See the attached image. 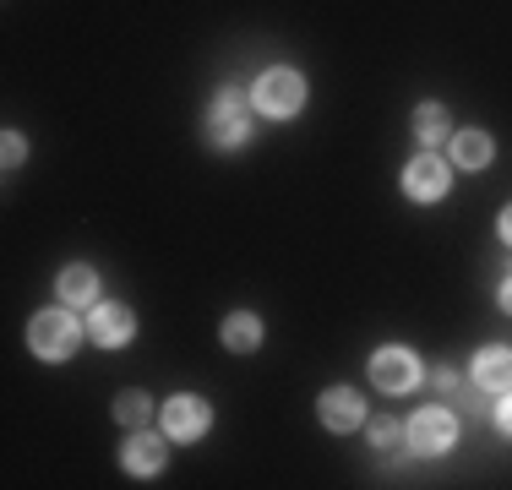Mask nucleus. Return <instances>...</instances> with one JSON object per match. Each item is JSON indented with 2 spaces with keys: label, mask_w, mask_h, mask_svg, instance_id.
Segmentation results:
<instances>
[{
  "label": "nucleus",
  "mask_w": 512,
  "mask_h": 490,
  "mask_svg": "<svg viewBox=\"0 0 512 490\" xmlns=\"http://www.w3.org/2000/svg\"><path fill=\"white\" fill-rule=\"evenodd\" d=\"M207 142L213 147L251 142V93L240 88V82H229V88L213 98V109H207Z\"/></svg>",
  "instance_id": "1"
},
{
  "label": "nucleus",
  "mask_w": 512,
  "mask_h": 490,
  "mask_svg": "<svg viewBox=\"0 0 512 490\" xmlns=\"http://www.w3.org/2000/svg\"><path fill=\"white\" fill-rule=\"evenodd\" d=\"M251 98H256V109H262V115L289 120L300 104H306V77H300V71H289V66H273V71H262V77H256Z\"/></svg>",
  "instance_id": "2"
},
{
  "label": "nucleus",
  "mask_w": 512,
  "mask_h": 490,
  "mask_svg": "<svg viewBox=\"0 0 512 490\" xmlns=\"http://www.w3.org/2000/svg\"><path fill=\"white\" fill-rule=\"evenodd\" d=\"M77 322H71L66 311H44L28 322V349L39 354V360H66V354H77Z\"/></svg>",
  "instance_id": "3"
},
{
  "label": "nucleus",
  "mask_w": 512,
  "mask_h": 490,
  "mask_svg": "<svg viewBox=\"0 0 512 490\" xmlns=\"http://www.w3.org/2000/svg\"><path fill=\"white\" fill-rule=\"evenodd\" d=\"M409 431V447L420 452V458H436V452H447L453 447V436H458V420L447 409H420L414 420L404 425Z\"/></svg>",
  "instance_id": "4"
},
{
  "label": "nucleus",
  "mask_w": 512,
  "mask_h": 490,
  "mask_svg": "<svg viewBox=\"0 0 512 490\" xmlns=\"http://www.w3.org/2000/svg\"><path fill=\"white\" fill-rule=\"evenodd\" d=\"M414 382H420V360L409 349H376V360H371L376 392H414Z\"/></svg>",
  "instance_id": "5"
},
{
  "label": "nucleus",
  "mask_w": 512,
  "mask_h": 490,
  "mask_svg": "<svg viewBox=\"0 0 512 490\" xmlns=\"http://www.w3.org/2000/svg\"><path fill=\"white\" fill-rule=\"evenodd\" d=\"M207 425H213V409L202 398H169L164 403V436L197 441V436H207Z\"/></svg>",
  "instance_id": "6"
},
{
  "label": "nucleus",
  "mask_w": 512,
  "mask_h": 490,
  "mask_svg": "<svg viewBox=\"0 0 512 490\" xmlns=\"http://www.w3.org/2000/svg\"><path fill=\"white\" fill-rule=\"evenodd\" d=\"M131 333H137V316H131L126 305H93L88 338L99 343V349H120V343H131Z\"/></svg>",
  "instance_id": "7"
},
{
  "label": "nucleus",
  "mask_w": 512,
  "mask_h": 490,
  "mask_svg": "<svg viewBox=\"0 0 512 490\" xmlns=\"http://www.w3.org/2000/svg\"><path fill=\"white\" fill-rule=\"evenodd\" d=\"M404 191L414 196V202H436V196L447 191V164L431 153V147H425V153L404 169Z\"/></svg>",
  "instance_id": "8"
},
{
  "label": "nucleus",
  "mask_w": 512,
  "mask_h": 490,
  "mask_svg": "<svg viewBox=\"0 0 512 490\" xmlns=\"http://www.w3.org/2000/svg\"><path fill=\"white\" fill-rule=\"evenodd\" d=\"M316 414H322L327 431H355V425L365 420L360 392H349V387H327V392H322V403H316Z\"/></svg>",
  "instance_id": "9"
},
{
  "label": "nucleus",
  "mask_w": 512,
  "mask_h": 490,
  "mask_svg": "<svg viewBox=\"0 0 512 490\" xmlns=\"http://www.w3.org/2000/svg\"><path fill=\"white\" fill-rule=\"evenodd\" d=\"M120 463H126V474H137V480H153V474H164V441L137 431L120 447Z\"/></svg>",
  "instance_id": "10"
},
{
  "label": "nucleus",
  "mask_w": 512,
  "mask_h": 490,
  "mask_svg": "<svg viewBox=\"0 0 512 490\" xmlns=\"http://www.w3.org/2000/svg\"><path fill=\"white\" fill-rule=\"evenodd\" d=\"M474 382L491 387V392H507L512 387V349H502V343L480 349V360H474Z\"/></svg>",
  "instance_id": "11"
},
{
  "label": "nucleus",
  "mask_w": 512,
  "mask_h": 490,
  "mask_svg": "<svg viewBox=\"0 0 512 490\" xmlns=\"http://www.w3.org/2000/svg\"><path fill=\"white\" fill-rule=\"evenodd\" d=\"M55 294H60V305H93V294H99V273L93 267H66V273L55 278Z\"/></svg>",
  "instance_id": "12"
},
{
  "label": "nucleus",
  "mask_w": 512,
  "mask_h": 490,
  "mask_svg": "<svg viewBox=\"0 0 512 490\" xmlns=\"http://www.w3.org/2000/svg\"><path fill=\"white\" fill-rule=\"evenodd\" d=\"M453 164L458 169H485L491 164V137L485 131H453Z\"/></svg>",
  "instance_id": "13"
},
{
  "label": "nucleus",
  "mask_w": 512,
  "mask_h": 490,
  "mask_svg": "<svg viewBox=\"0 0 512 490\" xmlns=\"http://www.w3.org/2000/svg\"><path fill=\"white\" fill-rule=\"evenodd\" d=\"M256 343H262V322H256L251 311H235L224 322V349H235V354H251Z\"/></svg>",
  "instance_id": "14"
},
{
  "label": "nucleus",
  "mask_w": 512,
  "mask_h": 490,
  "mask_svg": "<svg viewBox=\"0 0 512 490\" xmlns=\"http://www.w3.org/2000/svg\"><path fill=\"white\" fill-rule=\"evenodd\" d=\"M414 137H420L425 147H436L447 137V109L442 104H420L414 109Z\"/></svg>",
  "instance_id": "15"
},
{
  "label": "nucleus",
  "mask_w": 512,
  "mask_h": 490,
  "mask_svg": "<svg viewBox=\"0 0 512 490\" xmlns=\"http://www.w3.org/2000/svg\"><path fill=\"white\" fill-rule=\"evenodd\" d=\"M115 420L131 425V431H142V425L153 420V403L142 398V392H120V398H115Z\"/></svg>",
  "instance_id": "16"
},
{
  "label": "nucleus",
  "mask_w": 512,
  "mask_h": 490,
  "mask_svg": "<svg viewBox=\"0 0 512 490\" xmlns=\"http://www.w3.org/2000/svg\"><path fill=\"white\" fill-rule=\"evenodd\" d=\"M371 441H376V447H393V441H398V425H393V420H376V425H371Z\"/></svg>",
  "instance_id": "17"
},
{
  "label": "nucleus",
  "mask_w": 512,
  "mask_h": 490,
  "mask_svg": "<svg viewBox=\"0 0 512 490\" xmlns=\"http://www.w3.org/2000/svg\"><path fill=\"white\" fill-rule=\"evenodd\" d=\"M496 425H502V436H512V387L502 392V403H496Z\"/></svg>",
  "instance_id": "18"
},
{
  "label": "nucleus",
  "mask_w": 512,
  "mask_h": 490,
  "mask_svg": "<svg viewBox=\"0 0 512 490\" xmlns=\"http://www.w3.org/2000/svg\"><path fill=\"white\" fill-rule=\"evenodd\" d=\"M22 153H28V147H22V137H17V131H6V169H17Z\"/></svg>",
  "instance_id": "19"
},
{
  "label": "nucleus",
  "mask_w": 512,
  "mask_h": 490,
  "mask_svg": "<svg viewBox=\"0 0 512 490\" xmlns=\"http://www.w3.org/2000/svg\"><path fill=\"white\" fill-rule=\"evenodd\" d=\"M436 387H442V392H463V376L458 371H442V376H436Z\"/></svg>",
  "instance_id": "20"
},
{
  "label": "nucleus",
  "mask_w": 512,
  "mask_h": 490,
  "mask_svg": "<svg viewBox=\"0 0 512 490\" xmlns=\"http://www.w3.org/2000/svg\"><path fill=\"white\" fill-rule=\"evenodd\" d=\"M502 311L512 316V278H502Z\"/></svg>",
  "instance_id": "21"
},
{
  "label": "nucleus",
  "mask_w": 512,
  "mask_h": 490,
  "mask_svg": "<svg viewBox=\"0 0 512 490\" xmlns=\"http://www.w3.org/2000/svg\"><path fill=\"white\" fill-rule=\"evenodd\" d=\"M496 229H502V240L512 245V207H507V213H502V224H496Z\"/></svg>",
  "instance_id": "22"
}]
</instances>
